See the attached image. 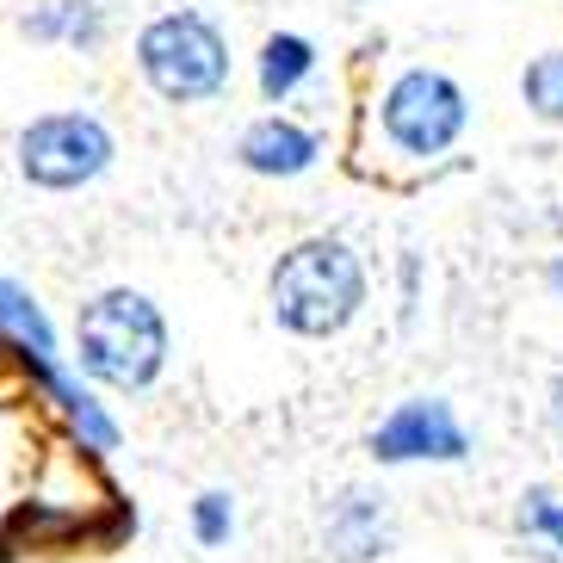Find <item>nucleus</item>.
I'll return each mask as SVG.
<instances>
[{
    "instance_id": "nucleus-1",
    "label": "nucleus",
    "mask_w": 563,
    "mask_h": 563,
    "mask_svg": "<svg viewBox=\"0 0 563 563\" xmlns=\"http://www.w3.org/2000/svg\"><path fill=\"white\" fill-rule=\"evenodd\" d=\"M365 261L341 235H303L266 273V310L298 341H329L365 310Z\"/></svg>"
},
{
    "instance_id": "nucleus-2",
    "label": "nucleus",
    "mask_w": 563,
    "mask_h": 563,
    "mask_svg": "<svg viewBox=\"0 0 563 563\" xmlns=\"http://www.w3.org/2000/svg\"><path fill=\"white\" fill-rule=\"evenodd\" d=\"M75 360L106 390H150L167 372V316L150 291L106 285L75 316Z\"/></svg>"
},
{
    "instance_id": "nucleus-3",
    "label": "nucleus",
    "mask_w": 563,
    "mask_h": 563,
    "mask_svg": "<svg viewBox=\"0 0 563 563\" xmlns=\"http://www.w3.org/2000/svg\"><path fill=\"white\" fill-rule=\"evenodd\" d=\"M136 75L167 106H205L230 87V37L199 7L155 13L136 32Z\"/></svg>"
},
{
    "instance_id": "nucleus-4",
    "label": "nucleus",
    "mask_w": 563,
    "mask_h": 563,
    "mask_svg": "<svg viewBox=\"0 0 563 563\" xmlns=\"http://www.w3.org/2000/svg\"><path fill=\"white\" fill-rule=\"evenodd\" d=\"M378 131L402 162H440L471 131V93L446 68H402L378 93Z\"/></svg>"
},
{
    "instance_id": "nucleus-5",
    "label": "nucleus",
    "mask_w": 563,
    "mask_h": 563,
    "mask_svg": "<svg viewBox=\"0 0 563 563\" xmlns=\"http://www.w3.org/2000/svg\"><path fill=\"white\" fill-rule=\"evenodd\" d=\"M118 143L93 112H44L19 131V174L37 192H81L112 167Z\"/></svg>"
},
{
    "instance_id": "nucleus-6",
    "label": "nucleus",
    "mask_w": 563,
    "mask_h": 563,
    "mask_svg": "<svg viewBox=\"0 0 563 563\" xmlns=\"http://www.w3.org/2000/svg\"><path fill=\"white\" fill-rule=\"evenodd\" d=\"M365 452L378 464H464L471 459V433L446 397H402L365 433Z\"/></svg>"
},
{
    "instance_id": "nucleus-7",
    "label": "nucleus",
    "mask_w": 563,
    "mask_h": 563,
    "mask_svg": "<svg viewBox=\"0 0 563 563\" xmlns=\"http://www.w3.org/2000/svg\"><path fill=\"white\" fill-rule=\"evenodd\" d=\"M397 551V514L378 483H347L322 508V558L329 563H378Z\"/></svg>"
},
{
    "instance_id": "nucleus-8",
    "label": "nucleus",
    "mask_w": 563,
    "mask_h": 563,
    "mask_svg": "<svg viewBox=\"0 0 563 563\" xmlns=\"http://www.w3.org/2000/svg\"><path fill=\"white\" fill-rule=\"evenodd\" d=\"M316 155H322V136L285 112L254 118L249 131L235 136V162L249 167V174H261V180H298V174L316 167Z\"/></svg>"
},
{
    "instance_id": "nucleus-9",
    "label": "nucleus",
    "mask_w": 563,
    "mask_h": 563,
    "mask_svg": "<svg viewBox=\"0 0 563 563\" xmlns=\"http://www.w3.org/2000/svg\"><path fill=\"white\" fill-rule=\"evenodd\" d=\"M19 32L37 44H75V51H100L106 44V13L93 0H44L19 19Z\"/></svg>"
},
{
    "instance_id": "nucleus-10",
    "label": "nucleus",
    "mask_w": 563,
    "mask_h": 563,
    "mask_svg": "<svg viewBox=\"0 0 563 563\" xmlns=\"http://www.w3.org/2000/svg\"><path fill=\"white\" fill-rule=\"evenodd\" d=\"M316 75V44L303 32H273L261 44V63H254V81H261L266 106H285L303 81Z\"/></svg>"
},
{
    "instance_id": "nucleus-11",
    "label": "nucleus",
    "mask_w": 563,
    "mask_h": 563,
    "mask_svg": "<svg viewBox=\"0 0 563 563\" xmlns=\"http://www.w3.org/2000/svg\"><path fill=\"white\" fill-rule=\"evenodd\" d=\"M514 539L539 563H563V489H551V483L520 489L514 496Z\"/></svg>"
},
{
    "instance_id": "nucleus-12",
    "label": "nucleus",
    "mask_w": 563,
    "mask_h": 563,
    "mask_svg": "<svg viewBox=\"0 0 563 563\" xmlns=\"http://www.w3.org/2000/svg\"><path fill=\"white\" fill-rule=\"evenodd\" d=\"M0 334H13V341L32 353L37 365H56L51 322H44V310H37L32 291H25V285H13V279H0Z\"/></svg>"
},
{
    "instance_id": "nucleus-13",
    "label": "nucleus",
    "mask_w": 563,
    "mask_h": 563,
    "mask_svg": "<svg viewBox=\"0 0 563 563\" xmlns=\"http://www.w3.org/2000/svg\"><path fill=\"white\" fill-rule=\"evenodd\" d=\"M520 106L539 124H563V51H539L520 68Z\"/></svg>"
},
{
    "instance_id": "nucleus-14",
    "label": "nucleus",
    "mask_w": 563,
    "mask_h": 563,
    "mask_svg": "<svg viewBox=\"0 0 563 563\" xmlns=\"http://www.w3.org/2000/svg\"><path fill=\"white\" fill-rule=\"evenodd\" d=\"M44 384H51V390H56V402H63V409L75 415V421H81V433L93 440V446H118V428L106 421V415H100V402L87 397V390H81L75 378H68L63 365H44Z\"/></svg>"
},
{
    "instance_id": "nucleus-15",
    "label": "nucleus",
    "mask_w": 563,
    "mask_h": 563,
    "mask_svg": "<svg viewBox=\"0 0 563 563\" xmlns=\"http://www.w3.org/2000/svg\"><path fill=\"white\" fill-rule=\"evenodd\" d=\"M192 539L211 545V551L235 539V496L230 489H205V496L192 501Z\"/></svg>"
}]
</instances>
